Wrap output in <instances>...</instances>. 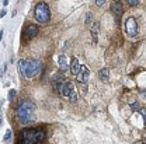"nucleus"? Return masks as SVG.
I'll return each mask as SVG.
<instances>
[{
  "label": "nucleus",
  "mask_w": 146,
  "mask_h": 144,
  "mask_svg": "<svg viewBox=\"0 0 146 144\" xmlns=\"http://www.w3.org/2000/svg\"><path fill=\"white\" fill-rule=\"evenodd\" d=\"M54 90L62 98H66L72 102L77 101V91L74 88V84L70 80H66L63 74H56L54 77Z\"/></svg>",
  "instance_id": "1"
},
{
  "label": "nucleus",
  "mask_w": 146,
  "mask_h": 144,
  "mask_svg": "<svg viewBox=\"0 0 146 144\" xmlns=\"http://www.w3.org/2000/svg\"><path fill=\"white\" fill-rule=\"evenodd\" d=\"M46 133L44 129H24L20 133L18 144H41L44 141Z\"/></svg>",
  "instance_id": "2"
},
{
  "label": "nucleus",
  "mask_w": 146,
  "mask_h": 144,
  "mask_svg": "<svg viewBox=\"0 0 146 144\" xmlns=\"http://www.w3.org/2000/svg\"><path fill=\"white\" fill-rule=\"evenodd\" d=\"M35 116V107L30 99H21L17 107V118L23 125H28L34 120Z\"/></svg>",
  "instance_id": "3"
},
{
  "label": "nucleus",
  "mask_w": 146,
  "mask_h": 144,
  "mask_svg": "<svg viewBox=\"0 0 146 144\" xmlns=\"http://www.w3.org/2000/svg\"><path fill=\"white\" fill-rule=\"evenodd\" d=\"M42 67H44L42 62L41 60H36V59H34V60H25V59L18 60V69H20L21 74L25 78L35 77L36 74L42 70Z\"/></svg>",
  "instance_id": "4"
},
{
  "label": "nucleus",
  "mask_w": 146,
  "mask_h": 144,
  "mask_svg": "<svg viewBox=\"0 0 146 144\" xmlns=\"http://www.w3.org/2000/svg\"><path fill=\"white\" fill-rule=\"evenodd\" d=\"M34 16H35V20L41 24H46L51 18V13H49V7L46 3L44 1H39L34 9Z\"/></svg>",
  "instance_id": "5"
},
{
  "label": "nucleus",
  "mask_w": 146,
  "mask_h": 144,
  "mask_svg": "<svg viewBox=\"0 0 146 144\" xmlns=\"http://www.w3.org/2000/svg\"><path fill=\"white\" fill-rule=\"evenodd\" d=\"M125 31L129 36H135L138 34V24L133 17H128L125 21Z\"/></svg>",
  "instance_id": "6"
},
{
  "label": "nucleus",
  "mask_w": 146,
  "mask_h": 144,
  "mask_svg": "<svg viewBox=\"0 0 146 144\" xmlns=\"http://www.w3.org/2000/svg\"><path fill=\"white\" fill-rule=\"evenodd\" d=\"M39 32V27L35 25V24H28L24 30V36L25 38H34V36L38 35Z\"/></svg>",
  "instance_id": "7"
},
{
  "label": "nucleus",
  "mask_w": 146,
  "mask_h": 144,
  "mask_svg": "<svg viewBox=\"0 0 146 144\" xmlns=\"http://www.w3.org/2000/svg\"><path fill=\"white\" fill-rule=\"evenodd\" d=\"M89 74H90L89 67H87V66H82L80 73L76 76V80H77V83H82V84L87 83V80H89Z\"/></svg>",
  "instance_id": "8"
},
{
  "label": "nucleus",
  "mask_w": 146,
  "mask_h": 144,
  "mask_svg": "<svg viewBox=\"0 0 146 144\" xmlns=\"http://www.w3.org/2000/svg\"><path fill=\"white\" fill-rule=\"evenodd\" d=\"M69 69H70V73H72L73 76H77V74L80 73L82 66H80L77 57H72V59H70V67H69Z\"/></svg>",
  "instance_id": "9"
},
{
  "label": "nucleus",
  "mask_w": 146,
  "mask_h": 144,
  "mask_svg": "<svg viewBox=\"0 0 146 144\" xmlns=\"http://www.w3.org/2000/svg\"><path fill=\"white\" fill-rule=\"evenodd\" d=\"M58 63H59V70L63 73L66 72L69 67H70V64H68V60H66V56L65 55H59V57H58Z\"/></svg>",
  "instance_id": "10"
},
{
  "label": "nucleus",
  "mask_w": 146,
  "mask_h": 144,
  "mask_svg": "<svg viewBox=\"0 0 146 144\" xmlns=\"http://www.w3.org/2000/svg\"><path fill=\"white\" fill-rule=\"evenodd\" d=\"M111 11H112V14H114L115 17H121V14H122V4H121V1H115V3H112V6H111Z\"/></svg>",
  "instance_id": "11"
},
{
  "label": "nucleus",
  "mask_w": 146,
  "mask_h": 144,
  "mask_svg": "<svg viewBox=\"0 0 146 144\" xmlns=\"http://www.w3.org/2000/svg\"><path fill=\"white\" fill-rule=\"evenodd\" d=\"M98 77L101 81H108V77H110V70L108 69H101L98 72Z\"/></svg>",
  "instance_id": "12"
},
{
  "label": "nucleus",
  "mask_w": 146,
  "mask_h": 144,
  "mask_svg": "<svg viewBox=\"0 0 146 144\" xmlns=\"http://www.w3.org/2000/svg\"><path fill=\"white\" fill-rule=\"evenodd\" d=\"M97 36H98V24L94 22L91 25V38H93V42H97Z\"/></svg>",
  "instance_id": "13"
},
{
  "label": "nucleus",
  "mask_w": 146,
  "mask_h": 144,
  "mask_svg": "<svg viewBox=\"0 0 146 144\" xmlns=\"http://www.w3.org/2000/svg\"><path fill=\"white\" fill-rule=\"evenodd\" d=\"M141 108H142V107H141L138 102L131 104V110H132V112H139V110H141Z\"/></svg>",
  "instance_id": "14"
},
{
  "label": "nucleus",
  "mask_w": 146,
  "mask_h": 144,
  "mask_svg": "<svg viewBox=\"0 0 146 144\" xmlns=\"http://www.w3.org/2000/svg\"><path fill=\"white\" fill-rule=\"evenodd\" d=\"M11 139V130L9 129L7 132H6V134H4V141H9Z\"/></svg>",
  "instance_id": "15"
},
{
  "label": "nucleus",
  "mask_w": 146,
  "mask_h": 144,
  "mask_svg": "<svg viewBox=\"0 0 146 144\" xmlns=\"http://www.w3.org/2000/svg\"><path fill=\"white\" fill-rule=\"evenodd\" d=\"M91 18H93V14H91V13H87V14H86V18H84V22H86V24H90Z\"/></svg>",
  "instance_id": "16"
},
{
  "label": "nucleus",
  "mask_w": 146,
  "mask_h": 144,
  "mask_svg": "<svg viewBox=\"0 0 146 144\" xmlns=\"http://www.w3.org/2000/svg\"><path fill=\"white\" fill-rule=\"evenodd\" d=\"M14 95H16V90H10L9 91V101H13Z\"/></svg>",
  "instance_id": "17"
},
{
  "label": "nucleus",
  "mask_w": 146,
  "mask_h": 144,
  "mask_svg": "<svg viewBox=\"0 0 146 144\" xmlns=\"http://www.w3.org/2000/svg\"><path fill=\"white\" fill-rule=\"evenodd\" d=\"M127 3L129 6H138L139 4V0H127Z\"/></svg>",
  "instance_id": "18"
},
{
  "label": "nucleus",
  "mask_w": 146,
  "mask_h": 144,
  "mask_svg": "<svg viewBox=\"0 0 146 144\" xmlns=\"http://www.w3.org/2000/svg\"><path fill=\"white\" fill-rule=\"evenodd\" d=\"M104 3H106L104 0H98V1H96V4H97V6H103Z\"/></svg>",
  "instance_id": "19"
},
{
  "label": "nucleus",
  "mask_w": 146,
  "mask_h": 144,
  "mask_svg": "<svg viewBox=\"0 0 146 144\" xmlns=\"http://www.w3.org/2000/svg\"><path fill=\"white\" fill-rule=\"evenodd\" d=\"M142 95H143V97H145V98H146V90H143V91H142Z\"/></svg>",
  "instance_id": "20"
},
{
  "label": "nucleus",
  "mask_w": 146,
  "mask_h": 144,
  "mask_svg": "<svg viewBox=\"0 0 146 144\" xmlns=\"http://www.w3.org/2000/svg\"><path fill=\"white\" fill-rule=\"evenodd\" d=\"M143 144H146V139H143V141H142Z\"/></svg>",
  "instance_id": "21"
}]
</instances>
